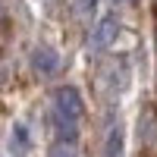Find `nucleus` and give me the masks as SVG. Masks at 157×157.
Wrapping results in <instances>:
<instances>
[{
    "label": "nucleus",
    "mask_w": 157,
    "mask_h": 157,
    "mask_svg": "<svg viewBox=\"0 0 157 157\" xmlns=\"http://www.w3.org/2000/svg\"><path fill=\"white\" fill-rule=\"evenodd\" d=\"M82 116H85V104H82L78 88H72V85H60V88L54 91V101H50V126H54L57 141L75 145Z\"/></svg>",
    "instance_id": "1"
},
{
    "label": "nucleus",
    "mask_w": 157,
    "mask_h": 157,
    "mask_svg": "<svg viewBox=\"0 0 157 157\" xmlns=\"http://www.w3.org/2000/svg\"><path fill=\"white\" fill-rule=\"evenodd\" d=\"M32 69L41 75V78H54L60 72V54L50 44H41L32 50Z\"/></svg>",
    "instance_id": "2"
},
{
    "label": "nucleus",
    "mask_w": 157,
    "mask_h": 157,
    "mask_svg": "<svg viewBox=\"0 0 157 157\" xmlns=\"http://www.w3.org/2000/svg\"><path fill=\"white\" fill-rule=\"evenodd\" d=\"M116 35H120V19L113 16H101L98 25H94V35H91V47L94 50H107L113 41H116Z\"/></svg>",
    "instance_id": "3"
},
{
    "label": "nucleus",
    "mask_w": 157,
    "mask_h": 157,
    "mask_svg": "<svg viewBox=\"0 0 157 157\" xmlns=\"http://www.w3.org/2000/svg\"><path fill=\"white\" fill-rule=\"evenodd\" d=\"M10 151L13 157H25L32 151V129L25 123H13V132H10Z\"/></svg>",
    "instance_id": "4"
},
{
    "label": "nucleus",
    "mask_w": 157,
    "mask_h": 157,
    "mask_svg": "<svg viewBox=\"0 0 157 157\" xmlns=\"http://www.w3.org/2000/svg\"><path fill=\"white\" fill-rule=\"evenodd\" d=\"M123 151H126V129L123 123H113L104 138V157H123Z\"/></svg>",
    "instance_id": "5"
},
{
    "label": "nucleus",
    "mask_w": 157,
    "mask_h": 157,
    "mask_svg": "<svg viewBox=\"0 0 157 157\" xmlns=\"http://www.w3.org/2000/svg\"><path fill=\"white\" fill-rule=\"evenodd\" d=\"M47 157H78L75 154V145H66V141H54L47 151Z\"/></svg>",
    "instance_id": "6"
},
{
    "label": "nucleus",
    "mask_w": 157,
    "mask_h": 157,
    "mask_svg": "<svg viewBox=\"0 0 157 157\" xmlns=\"http://www.w3.org/2000/svg\"><path fill=\"white\" fill-rule=\"evenodd\" d=\"M78 13H82V16H94L98 13V0H78Z\"/></svg>",
    "instance_id": "7"
},
{
    "label": "nucleus",
    "mask_w": 157,
    "mask_h": 157,
    "mask_svg": "<svg viewBox=\"0 0 157 157\" xmlns=\"http://www.w3.org/2000/svg\"><path fill=\"white\" fill-rule=\"evenodd\" d=\"M116 3H135V0H116Z\"/></svg>",
    "instance_id": "8"
}]
</instances>
